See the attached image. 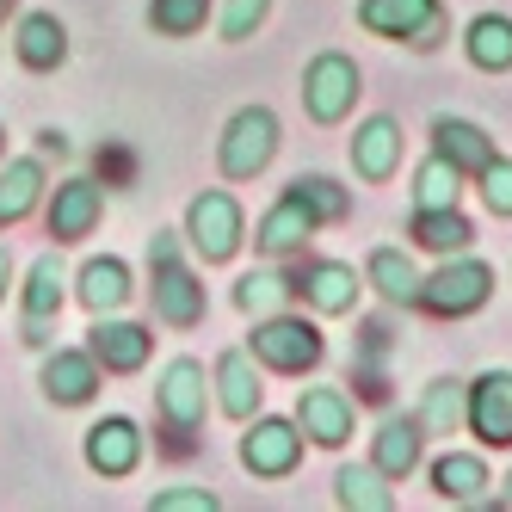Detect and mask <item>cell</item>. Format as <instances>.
<instances>
[{
    "label": "cell",
    "mask_w": 512,
    "mask_h": 512,
    "mask_svg": "<svg viewBox=\"0 0 512 512\" xmlns=\"http://www.w3.org/2000/svg\"><path fill=\"white\" fill-rule=\"evenodd\" d=\"M149 266H155V315L161 321H173V327H192V321H204V284L179 266V247H173V235H155V247H149Z\"/></svg>",
    "instance_id": "cell-1"
},
{
    "label": "cell",
    "mask_w": 512,
    "mask_h": 512,
    "mask_svg": "<svg viewBox=\"0 0 512 512\" xmlns=\"http://www.w3.org/2000/svg\"><path fill=\"white\" fill-rule=\"evenodd\" d=\"M272 155H278V118L266 112V105H247V112H235L229 130H223V173H229V179H253Z\"/></svg>",
    "instance_id": "cell-2"
},
{
    "label": "cell",
    "mask_w": 512,
    "mask_h": 512,
    "mask_svg": "<svg viewBox=\"0 0 512 512\" xmlns=\"http://www.w3.org/2000/svg\"><path fill=\"white\" fill-rule=\"evenodd\" d=\"M352 99H358V68L352 56L340 50H327L309 62V75H303V105H309V118L315 124H340L352 112Z\"/></svg>",
    "instance_id": "cell-3"
},
{
    "label": "cell",
    "mask_w": 512,
    "mask_h": 512,
    "mask_svg": "<svg viewBox=\"0 0 512 512\" xmlns=\"http://www.w3.org/2000/svg\"><path fill=\"white\" fill-rule=\"evenodd\" d=\"M488 290H494V272L482 260H451L445 272L420 278V297L414 303H426L432 315H469V309L488 303Z\"/></svg>",
    "instance_id": "cell-4"
},
{
    "label": "cell",
    "mask_w": 512,
    "mask_h": 512,
    "mask_svg": "<svg viewBox=\"0 0 512 512\" xmlns=\"http://www.w3.org/2000/svg\"><path fill=\"white\" fill-rule=\"evenodd\" d=\"M253 352H260L272 371H309V364H321V334L309 321L272 315V321L253 327Z\"/></svg>",
    "instance_id": "cell-5"
},
{
    "label": "cell",
    "mask_w": 512,
    "mask_h": 512,
    "mask_svg": "<svg viewBox=\"0 0 512 512\" xmlns=\"http://www.w3.org/2000/svg\"><path fill=\"white\" fill-rule=\"evenodd\" d=\"M358 25L377 31V38H414L432 44L438 38V0H364Z\"/></svg>",
    "instance_id": "cell-6"
},
{
    "label": "cell",
    "mask_w": 512,
    "mask_h": 512,
    "mask_svg": "<svg viewBox=\"0 0 512 512\" xmlns=\"http://www.w3.org/2000/svg\"><path fill=\"white\" fill-rule=\"evenodd\" d=\"M192 247L204 253V260H229V253L241 247V204L229 192H204L192 204Z\"/></svg>",
    "instance_id": "cell-7"
},
{
    "label": "cell",
    "mask_w": 512,
    "mask_h": 512,
    "mask_svg": "<svg viewBox=\"0 0 512 512\" xmlns=\"http://www.w3.org/2000/svg\"><path fill=\"white\" fill-rule=\"evenodd\" d=\"M303 457V432L290 426V420H260L247 438H241V463L253 475H290Z\"/></svg>",
    "instance_id": "cell-8"
},
{
    "label": "cell",
    "mask_w": 512,
    "mask_h": 512,
    "mask_svg": "<svg viewBox=\"0 0 512 512\" xmlns=\"http://www.w3.org/2000/svg\"><path fill=\"white\" fill-rule=\"evenodd\" d=\"M469 426L488 445H512V371H488L469 383Z\"/></svg>",
    "instance_id": "cell-9"
},
{
    "label": "cell",
    "mask_w": 512,
    "mask_h": 512,
    "mask_svg": "<svg viewBox=\"0 0 512 512\" xmlns=\"http://www.w3.org/2000/svg\"><path fill=\"white\" fill-rule=\"evenodd\" d=\"M99 210H105V198H99L93 179H68V186H56V204H50V235H56V241L93 235Z\"/></svg>",
    "instance_id": "cell-10"
},
{
    "label": "cell",
    "mask_w": 512,
    "mask_h": 512,
    "mask_svg": "<svg viewBox=\"0 0 512 512\" xmlns=\"http://www.w3.org/2000/svg\"><path fill=\"white\" fill-rule=\"evenodd\" d=\"M136 457H142V432L130 426V420H99L93 432H87V463L99 469V475H130L136 469Z\"/></svg>",
    "instance_id": "cell-11"
},
{
    "label": "cell",
    "mask_w": 512,
    "mask_h": 512,
    "mask_svg": "<svg viewBox=\"0 0 512 512\" xmlns=\"http://www.w3.org/2000/svg\"><path fill=\"white\" fill-rule=\"evenodd\" d=\"M99 389V358L93 352H56L44 364V395L62 401V408H81V401H93Z\"/></svg>",
    "instance_id": "cell-12"
},
{
    "label": "cell",
    "mask_w": 512,
    "mask_h": 512,
    "mask_svg": "<svg viewBox=\"0 0 512 512\" xmlns=\"http://www.w3.org/2000/svg\"><path fill=\"white\" fill-rule=\"evenodd\" d=\"M161 414L179 426V432H192L204 420V371L192 358H179L167 364V377H161Z\"/></svg>",
    "instance_id": "cell-13"
},
{
    "label": "cell",
    "mask_w": 512,
    "mask_h": 512,
    "mask_svg": "<svg viewBox=\"0 0 512 512\" xmlns=\"http://www.w3.org/2000/svg\"><path fill=\"white\" fill-rule=\"evenodd\" d=\"M297 420L303 432L315 438V445H346V432H352V401L340 389H309L297 401Z\"/></svg>",
    "instance_id": "cell-14"
},
{
    "label": "cell",
    "mask_w": 512,
    "mask_h": 512,
    "mask_svg": "<svg viewBox=\"0 0 512 512\" xmlns=\"http://www.w3.org/2000/svg\"><path fill=\"white\" fill-rule=\"evenodd\" d=\"M13 50H19V62H25V68H56V62L68 56V31H62V19H56V13H25V19H19Z\"/></svg>",
    "instance_id": "cell-15"
},
{
    "label": "cell",
    "mask_w": 512,
    "mask_h": 512,
    "mask_svg": "<svg viewBox=\"0 0 512 512\" xmlns=\"http://www.w3.org/2000/svg\"><path fill=\"white\" fill-rule=\"evenodd\" d=\"M395 161H401V130H395V118H371V124L352 136V167L364 179H389Z\"/></svg>",
    "instance_id": "cell-16"
},
{
    "label": "cell",
    "mask_w": 512,
    "mask_h": 512,
    "mask_svg": "<svg viewBox=\"0 0 512 512\" xmlns=\"http://www.w3.org/2000/svg\"><path fill=\"white\" fill-rule=\"evenodd\" d=\"M93 358L105 371H136L142 358H149V327L136 321H99L93 327Z\"/></svg>",
    "instance_id": "cell-17"
},
{
    "label": "cell",
    "mask_w": 512,
    "mask_h": 512,
    "mask_svg": "<svg viewBox=\"0 0 512 512\" xmlns=\"http://www.w3.org/2000/svg\"><path fill=\"white\" fill-rule=\"evenodd\" d=\"M297 284H303V297H309L321 315H346V309L358 303V278H352V266H340V260H321V266H309Z\"/></svg>",
    "instance_id": "cell-18"
},
{
    "label": "cell",
    "mask_w": 512,
    "mask_h": 512,
    "mask_svg": "<svg viewBox=\"0 0 512 512\" xmlns=\"http://www.w3.org/2000/svg\"><path fill=\"white\" fill-rule=\"evenodd\" d=\"M315 229V210L297 198V192H284L272 210H266V223H260V247L266 253H290V247H303Z\"/></svg>",
    "instance_id": "cell-19"
},
{
    "label": "cell",
    "mask_w": 512,
    "mask_h": 512,
    "mask_svg": "<svg viewBox=\"0 0 512 512\" xmlns=\"http://www.w3.org/2000/svg\"><path fill=\"white\" fill-rule=\"evenodd\" d=\"M432 136H438V155H445L457 173H482L494 161V142L475 130V124H463V118H438Z\"/></svg>",
    "instance_id": "cell-20"
},
{
    "label": "cell",
    "mask_w": 512,
    "mask_h": 512,
    "mask_svg": "<svg viewBox=\"0 0 512 512\" xmlns=\"http://www.w3.org/2000/svg\"><path fill=\"white\" fill-rule=\"evenodd\" d=\"M81 303L93 315L124 309L130 303V272H124V260H87V272H81Z\"/></svg>",
    "instance_id": "cell-21"
},
{
    "label": "cell",
    "mask_w": 512,
    "mask_h": 512,
    "mask_svg": "<svg viewBox=\"0 0 512 512\" xmlns=\"http://www.w3.org/2000/svg\"><path fill=\"white\" fill-rule=\"evenodd\" d=\"M469 62L488 68V75H500V68H512V19L500 13H482L469 25Z\"/></svg>",
    "instance_id": "cell-22"
},
{
    "label": "cell",
    "mask_w": 512,
    "mask_h": 512,
    "mask_svg": "<svg viewBox=\"0 0 512 512\" xmlns=\"http://www.w3.org/2000/svg\"><path fill=\"white\" fill-rule=\"evenodd\" d=\"M216 383H223V408L235 420H253V408H260V377H253L247 352H223V364H216Z\"/></svg>",
    "instance_id": "cell-23"
},
{
    "label": "cell",
    "mask_w": 512,
    "mask_h": 512,
    "mask_svg": "<svg viewBox=\"0 0 512 512\" xmlns=\"http://www.w3.org/2000/svg\"><path fill=\"white\" fill-rule=\"evenodd\" d=\"M432 488H438V500H482L488 469H482V457H438L432 463Z\"/></svg>",
    "instance_id": "cell-24"
},
{
    "label": "cell",
    "mask_w": 512,
    "mask_h": 512,
    "mask_svg": "<svg viewBox=\"0 0 512 512\" xmlns=\"http://www.w3.org/2000/svg\"><path fill=\"white\" fill-rule=\"evenodd\" d=\"M371 278H377V290H383L389 303H414L420 297V272H414L408 253H395V247H377L371 253Z\"/></svg>",
    "instance_id": "cell-25"
},
{
    "label": "cell",
    "mask_w": 512,
    "mask_h": 512,
    "mask_svg": "<svg viewBox=\"0 0 512 512\" xmlns=\"http://www.w3.org/2000/svg\"><path fill=\"white\" fill-rule=\"evenodd\" d=\"M38 186H44L38 161H13L7 173H0V223H19V216L38 204Z\"/></svg>",
    "instance_id": "cell-26"
},
{
    "label": "cell",
    "mask_w": 512,
    "mask_h": 512,
    "mask_svg": "<svg viewBox=\"0 0 512 512\" xmlns=\"http://www.w3.org/2000/svg\"><path fill=\"white\" fill-rule=\"evenodd\" d=\"M420 463V426L414 420H389L377 432V469L383 475H408Z\"/></svg>",
    "instance_id": "cell-27"
},
{
    "label": "cell",
    "mask_w": 512,
    "mask_h": 512,
    "mask_svg": "<svg viewBox=\"0 0 512 512\" xmlns=\"http://www.w3.org/2000/svg\"><path fill=\"white\" fill-rule=\"evenodd\" d=\"M469 235H475V229L457 216V204H451V210H420V216H414V241L432 247V253H457V247H469Z\"/></svg>",
    "instance_id": "cell-28"
},
{
    "label": "cell",
    "mask_w": 512,
    "mask_h": 512,
    "mask_svg": "<svg viewBox=\"0 0 512 512\" xmlns=\"http://www.w3.org/2000/svg\"><path fill=\"white\" fill-rule=\"evenodd\" d=\"M62 309V260L44 253L38 266H31V284H25V321H50Z\"/></svg>",
    "instance_id": "cell-29"
},
{
    "label": "cell",
    "mask_w": 512,
    "mask_h": 512,
    "mask_svg": "<svg viewBox=\"0 0 512 512\" xmlns=\"http://www.w3.org/2000/svg\"><path fill=\"white\" fill-rule=\"evenodd\" d=\"M334 482H340V488H334L340 506H358V512H389V506H395L389 488H383V469H358V463H352V469L334 475Z\"/></svg>",
    "instance_id": "cell-30"
},
{
    "label": "cell",
    "mask_w": 512,
    "mask_h": 512,
    "mask_svg": "<svg viewBox=\"0 0 512 512\" xmlns=\"http://www.w3.org/2000/svg\"><path fill=\"white\" fill-rule=\"evenodd\" d=\"M414 204H420V210H451V204H457V167H451L445 155H432V161L420 167V179H414Z\"/></svg>",
    "instance_id": "cell-31"
},
{
    "label": "cell",
    "mask_w": 512,
    "mask_h": 512,
    "mask_svg": "<svg viewBox=\"0 0 512 512\" xmlns=\"http://www.w3.org/2000/svg\"><path fill=\"white\" fill-rule=\"evenodd\" d=\"M284 297H290V284H284L278 272H247V278L235 284V303H241L247 315H278Z\"/></svg>",
    "instance_id": "cell-32"
},
{
    "label": "cell",
    "mask_w": 512,
    "mask_h": 512,
    "mask_svg": "<svg viewBox=\"0 0 512 512\" xmlns=\"http://www.w3.org/2000/svg\"><path fill=\"white\" fill-rule=\"evenodd\" d=\"M290 192L315 210V223H334V216H346V192L334 186V179H321V173H297V179H290Z\"/></svg>",
    "instance_id": "cell-33"
},
{
    "label": "cell",
    "mask_w": 512,
    "mask_h": 512,
    "mask_svg": "<svg viewBox=\"0 0 512 512\" xmlns=\"http://www.w3.org/2000/svg\"><path fill=\"white\" fill-rule=\"evenodd\" d=\"M204 13H210V0H155L149 25L167 31V38H192V31L204 25Z\"/></svg>",
    "instance_id": "cell-34"
},
{
    "label": "cell",
    "mask_w": 512,
    "mask_h": 512,
    "mask_svg": "<svg viewBox=\"0 0 512 512\" xmlns=\"http://www.w3.org/2000/svg\"><path fill=\"white\" fill-rule=\"evenodd\" d=\"M420 420H426V426H438V432H451V426L463 420V389H457L451 377H445V383H432V389H426Z\"/></svg>",
    "instance_id": "cell-35"
},
{
    "label": "cell",
    "mask_w": 512,
    "mask_h": 512,
    "mask_svg": "<svg viewBox=\"0 0 512 512\" xmlns=\"http://www.w3.org/2000/svg\"><path fill=\"white\" fill-rule=\"evenodd\" d=\"M266 7H272V0H229V7H223V38H229V44L253 38V31H260V19H266Z\"/></svg>",
    "instance_id": "cell-36"
},
{
    "label": "cell",
    "mask_w": 512,
    "mask_h": 512,
    "mask_svg": "<svg viewBox=\"0 0 512 512\" xmlns=\"http://www.w3.org/2000/svg\"><path fill=\"white\" fill-rule=\"evenodd\" d=\"M482 198L494 216H512V161H488L482 167Z\"/></svg>",
    "instance_id": "cell-37"
},
{
    "label": "cell",
    "mask_w": 512,
    "mask_h": 512,
    "mask_svg": "<svg viewBox=\"0 0 512 512\" xmlns=\"http://www.w3.org/2000/svg\"><path fill=\"white\" fill-rule=\"evenodd\" d=\"M210 506H216L210 488H167V494H155V512H210Z\"/></svg>",
    "instance_id": "cell-38"
},
{
    "label": "cell",
    "mask_w": 512,
    "mask_h": 512,
    "mask_svg": "<svg viewBox=\"0 0 512 512\" xmlns=\"http://www.w3.org/2000/svg\"><path fill=\"white\" fill-rule=\"evenodd\" d=\"M38 149H44V155H68V136H62V130H38Z\"/></svg>",
    "instance_id": "cell-39"
},
{
    "label": "cell",
    "mask_w": 512,
    "mask_h": 512,
    "mask_svg": "<svg viewBox=\"0 0 512 512\" xmlns=\"http://www.w3.org/2000/svg\"><path fill=\"white\" fill-rule=\"evenodd\" d=\"M7 278H13V260H7V253H0V297H7Z\"/></svg>",
    "instance_id": "cell-40"
},
{
    "label": "cell",
    "mask_w": 512,
    "mask_h": 512,
    "mask_svg": "<svg viewBox=\"0 0 512 512\" xmlns=\"http://www.w3.org/2000/svg\"><path fill=\"white\" fill-rule=\"evenodd\" d=\"M506 500H512V475H506Z\"/></svg>",
    "instance_id": "cell-41"
}]
</instances>
